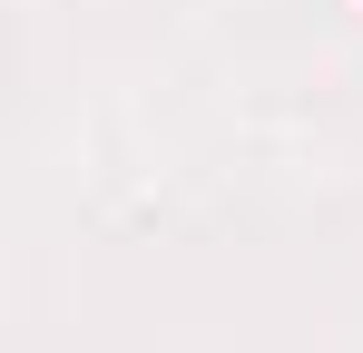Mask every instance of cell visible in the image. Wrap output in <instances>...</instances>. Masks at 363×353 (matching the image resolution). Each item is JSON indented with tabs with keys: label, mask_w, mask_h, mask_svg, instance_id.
Segmentation results:
<instances>
[]
</instances>
